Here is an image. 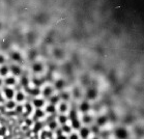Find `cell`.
Instances as JSON below:
<instances>
[{"instance_id":"1","label":"cell","mask_w":144,"mask_h":139,"mask_svg":"<svg viewBox=\"0 0 144 139\" xmlns=\"http://www.w3.org/2000/svg\"><path fill=\"white\" fill-rule=\"evenodd\" d=\"M115 136L118 139H126L129 136V133L126 131V129L124 127H119L115 130Z\"/></svg>"},{"instance_id":"2","label":"cell","mask_w":144,"mask_h":139,"mask_svg":"<svg viewBox=\"0 0 144 139\" xmlns=\"http://www.w3.org/2000/svg\"><path fill=\"white\" fill-rule=\"evenodd\" d=\"M98 97V90L95 88H89L86 92V98L88 100H94Z\"/></svg>"},{"instance_id":"3","label":"cell","mask_w":144,"mask_h":139,"mask_svg":"<svg viewBox=\"0 0 144 139\" xmlns=\"http://www.w3.org/2000/svg\"><path fill=\"white\" fill-rule=\"evenodd\" d=\"M3 95H4V97L8 100V101L12 100L15 97V92H14L13 88H9V87H5V88L3 89Z\"/></svg>"},{"instance_id":"4","label":"cell","mask_w":144,"mask_h":139,"mask_svg":"<svg viewBox=\"0 0 144 139\" xmlns=\"http://www.w3.org/2000/svg\"><path fill=\"white\" fill-rule=\"evenodd\" d=\"M89 134H90V130L87 128V127H81V129H80V132H79V136L83 139H87L88 138V136H89Z\"/></svg>"},{"instance_id":"5","label":"cell","mask_w":144,"mask_h":139,"mask_svg":"<svg viewBox=\"0 0 144 139\" xmlns=\"http://www.w3.org/2000/svg\"><path fill=\"white\" fill-rule=\"evenodd\" d=\"M33 105L36 109H41V107L45 106V100L41 98H35L33 100Z\"/></svg>"},{"instance_id":"6","label":"cell","mask_w":144,"mask_h":139,"mask_svg":"<svg viewBox=\"0 0 144 139\" xmlns=\"http://www.w3.org/2000/svg\"><path fill=\"white\" fill-rule=\"evenodd\" d=\"M71 127H72V129L80 130V129H81V121L77 119V117L71 119Z\"/></svg>"},{"instance_id":"7","label":"cell","mask_w":144,"mask_h":139,"mask_svg":"<svg viewBox=\"0 0 144 139\" xmlns=\"http://www.w3.org/2000/svg\"><path fill=\"white\" fill-rule=\"evenodd\" d=\"M79 109H80V111L82 113H87L89 111V109H90V104L88 102H82L80 104V106H79Z\"/></svg>"},{"instance_id":"8","label":"cell","mask_w":144,"mask_h":139,"mask_svg":"<svg viewBox=\"0 0 144 139\" xmlns=\"http://www.w3.org/2000/svg\"><path fill=\"white\" fill-rule=\"evenodd\" d=\"M107 122H108V117L105 115H101L97 119V126L98 127H103Z\"/></svg>"},{"instance_id":"9","label":"cell","mask_w":144,"mask_h":139,"mask_svg":"<svg viewBox=\"0 0 144 139\" xmlns=\"http://www.w3.org/2000/svg\"><path fill=\"white\" fill-rule=\"evenodd\" d=\"M58 110H59V112H60L61 114L66 113V112H67V110H68V106H67V104H66L65 102H61V103H59Z\"/></svg>"},{"instance_id":"10","label":"cell","mask_w":144,"mask_h":139,"mask_svg":"<svg viewBox=\"0 0 144 139\" xmlns=\"http://www.w3.org/2000/svg\"><path fill=\"white\" fill-rule=\"evenodd\" d=\"M42 96L44 97H51L52 94H53V88L51 86H46L44 89H42Z\"/></svg>"},{"instance_id":"11","label":"cell","mask_w":144,"mask_h":139,"mask_svg":"<svg viewBox=\"0 0 144 139\" xmlns=\"http://www.w3.org/2000/svg\"><path fill=\"white\" fill-rule=\"evenodd\" d=\"M42 64H41V62H35V63H33L32 64V71L34 72V73H41V71H42Z\"/></svg>"},{"instance_id":"12","label":"cell","mask_w":144,"mask_h":139,"mask_svg":"<svg viewBox=\"0 0 144 139\" xmlns=\"http://www.w3.org/2000/svg\"><path fill=\"white\" fill-rule=\"evenodd\" d=\"M57 120H58V123H60L61 126L66 125V122L68 121V116L65 115V114H60V115H58Z\"/></svg>"},{"instance_id":"13","label":"cell","mask_w":144,"mask_h":139,"mask_svg":"<svg viewBox=\"0 0 144 139\" xmlns=\"http://www.w3.org/2000/svg\"><path fill=\"white\" fill-rule=\"evenodd\" d=\"M9 71L14 74V75H17V76H19L21 74V69L20 66H18V65H16V64H14V65H12L10 66V69H9Z\"/></svg>"},{"instance_id":"14","label":"cell","mask_w":144,"mask_h":139,"mask_svg":"<svg viewBox=\"0 0 144 139\" xmlns=\"http://www.w3.org/2000/svg\"><path fill=\"white\" fill-rule=\"evenodd\" d=\"M61 131L63 134H71L72 133V127L70 125H63L61 127Z\"/></svg>"},{"instance_id":"15","label":"cell","mask_w":144,"mask_h":139,"mask_svg":"<svg viewBox=\"0 0 144 139\" xmlns=\"http://www.w3.org/2000/svg\"><path fill=\"white\" fill-rule=\"evenodd\" d=\"M82 122L85 123V125H89L92 122V117L88 114H83V117H82Z\"/></svg>"},{"instance_id":"16","label":"cell","mask_w":144,"mask_h":139,"mask_svg":"<svg viewBox=\"0 0 144 139\" xmlns=\"http://www.w3.org/2000/svg\"><path fill=\"white\" fill-rule=\"evenodd\" d=\"M55 111H56V107H55V105H53V104H51V103L46 107V112H48V113H50V114L54 113Z\"/></svg>"},{"instance_id":"17","label":"cell","mask_w":144,"mask_h":139,"mask_svg":"<svg viewBox=\"0 0 144 139\" xmlns=\"http://www.w3.org/2000/svg\"><path fill=\"white\" fill-rule=\"evenodd\" d=\"M4 83L6 85H14L16 83V78L15 77H7V78H5Z\"/></svg>"},{"instance_id":"18","label":"cell","mask_w":144,"mask_h":139,"mask_svg":"<svg viewBox=\"0 0 144 139\" xmlns=\"http://www.w3.org/2000/svg\"><path fill=\"white\" fill-rule=\"evenodd\" d=\"M12 58L15 60V61H21L22 60V56L19 52H14L12 53Z\"/></svg>"},{"instance_id":"19","label":"cell","mask_w":144,"mask_h":139,"mask_svg":"<svg viewBox=\"0 0 144 139\" xmlns=\"http://www.w3.org/2000/svg\"><path fill=\"white\" fill-rule=\"evenodd\" d=\"M25 100V95L23 94V92H21V91H19V92H17V95H16V101L17 102H23Z\"/></svg>"},{"instance_id":"20","label":"cell","mask_w":144,"mask_h":139,"mask_svg":"<svg viewBox=\"0 0 144 139\" xmlns=\"http://www.w3.org/2000/svg\"><path fill=\"white\" fill-rule=\"evenodd\" d=\"M64 84H65V83H64L63 80H61V79L57 80L56 83H55V87H56L57 89H62V88L64 87Z\"/></svg>"},{"instance_id":"21","label":"cell","mask_w":144,"mask_h":139,"mask_svg":"<svg viewBox=\"0 0 144 139\" xmlns=\"http://www.w3.org/2000/svg\"><path fill=\"white\" fill-rule=\"evenodd\" d=\"M8 71H9V69H8L7 66L3 65V66L0 68V75H1V76H6L7 73H8Z\"/></svg>"},{"instance_id":"22","label":"cell","mask_w":144,"mask_h":139,"mask_svg":"<svg viewBox=\"0 0 144 139\" xmlns=\"http://www.w3.org/2000/svg\"><path fill=\"white\" fill-rule=\"evenodd\" d=\"M15 107H16V102L9 100V101L6 103V108H7V109H14Z\"/></svg>"},{"instance_id":"23","label":"cell","mask_w":144,"mask_h":139,"mask_svg":"<svg viewBox=\"0 0 144 139\" xmlns=\"http://www.w3.org/2000/svg\"><path fill=\"white\" fill-rule=\"evenodd\" d=\"M59 99H60V98H59L58 96H53V97H51V98H50V102H51V104L56 105V104H58Z\"/></svg>"},{"instance_id":"24","label":"cell","mask_w":144,"mask_h":139,"mask_svg":"<svg viewBox=\"0 0 144 139\" xmlns=\"http://www.w3.org/2000/svg\"><path fill=\"white\" fill-rule=\"evenodd\" d=\"M45 115V111H42L41 109H36V111H35V116L38 117V119H41Z\"/></svg>"},{"instance_id":"25","label":"cell","mask_w":144,"mask_h":139,"mask_svg":"<svg viewBox=\"0 0 144 139\" xmlns=\"http://www.w3.org/2000/svg\"><path fill=\"white\" fill-rule=\"evenodd\" d=\"M57 126H58V125H57V122H56V121H54V120H53V121H51V122L49 123V128H50L51 130H56V129H57Z\"/></svg>"},{"instance_id":"26","label":"cell","mask_w":144,"mask_h":139,"mask_svg":"<svg viewBox=\"0 0 144 139\" xmlns=\"http://www.w3.org/2000/svg\"><path fill=\"white\" fill-rule=\"evenodd\" d=\"M29 91H30V94L33 95V96H38V95L41 94V90H40L39 88H33V89H30Z\"/></svg>"},{"instance_id":"27","label":"cell","mask_w":144,"mask_h":139,"mask_svg":"<svg viewBox=\"0 0 144 139\" xmlns=\"http://www.w3.org/2000/svg\"><path fill=\"white\" fill-rule=\"evenodd\" d=\"M79 138H80V136L77 133H71V135L68 137V139H79Z\"/></svg>"},{"instance_id":"28","label":"cell","mask_w":144,"mask_h":139,"mask_svg":"<svg viewBox=\"0 0 144 139\" xmlns=\"http://www.w3.org/2000/svg\"><path fill=\"white\" fill-rule=\"evenodd\" d=\"M60 97H61V99L63 100V101H67V100L70 99V95H68V94H65V92L62 94Z\"/></svg>"},{"instance_id":"29","label":"cell","mask_w":144,"mask_h":139,"mask_svg":"<svg viewBox=\"0 0 144 139\" xmlns=\"http://www.w3.org/2000/svg\"><path fill=\"white\" fill-rule=\"evenodd\" d=\"M22 84H23V85H27V84H28V79H27L26 77H23V78H22Z\"/></svg>"},{"instance_id":"30","label":"cell","mask_w":144,"mask_h":139,"mask_svg":"<svg viewBox=\"0 0 144 139\" xmlns=\"http://www.w3.org/2000/svg\"><path fill=\"white\" fill-rule=\"evenodd\" d=\"M57 139H68V138L66 137L65 134H59V135L57 136Z\"/></svg>"},{"instance_id":"31","label":"cell","mask_w":144,"mask_h":139,"mask_svg":"<svg viewBox=\"0 0 144 139\" xmlns=\"http://www.w3.org/2000/svg\"><path fill=\"white\" fill-rule=\"evenodd\" d=\"M3 62H4V57H3L2 55H0V64L3 63Z\"/></svg>"},{"instance_id":"32","label":"cell","mask_w":144,"mask_h":139,"mask_svg":"<svg viewBox=\"0 0 144 139\" xmlns=\"http://www.w3.org/2000/svg\"><path fill=\"white\" fill-rule=\"evenodd\" d=\"M3 102V99H2V96L0 95V103H2Z\"/></svg>"},{"instance_id":"33","label":"cell","mask_w":144,"mask_h":139,"mask_svg":"<svg viewBox=\"0 0 144 139\" xmlns=\"http://www.w3.org/2000/svg\"><path fill=\"white\" fill-rule=\"evenodd\" d=\"M1 83H2V81H1V79H0V86H1Z\"/></svg>"},{"instance_id":"34","label":"cell","mask_w":144,"mask_h":139,"mask_svg":"<svg viewBox=\"0 0 144 139\" xmlns=\"http://www.w3.org/2000/svg\"><path fill=\"white\" fill-rule=\"evenodd\" d=\"M92 139H99L98 137H94V138H92Z\"/></svg>"},{"instance_id":"35","label":"cell","mask_w":144,"mask_h":139,"mask_svg":"<svg viewBox=\"0 0 144 139\" xmlns=\"http://www.w3.org/2000/svg\"><path fill=\"white\" fill-rule=\"evenodd\" d=\"M0 28H1V24H0Z\"/></svg>"}]
</instances>
